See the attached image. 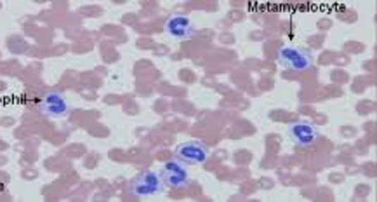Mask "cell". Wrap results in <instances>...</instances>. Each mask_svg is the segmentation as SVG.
<instances>
[{"instance_id": "obj_6", "label": "cell", "mask_w": 377, "mask_h": 202, "mask_svg": "<svg viewBox=\"0 0 377 202\" xmlns=\"http://www.w3.org/2000/svg\"><path fill=\"white\" fill-rule=\"evenodd\" d=\"M39 110L49 119H61L68 113L70 106L59 93H46L39 101Z\"/></svg>"}, {"instance_id": "obj_5", "label": "cell", "mask_w": 377, "mask_h": 202, "mask_svg": "<svg viewBox=\"0 0 377 202\" xmlns=\"http://www.w3.org/2000/svg\"><path fill=\"white\" fill-rule=\"evenodd\" d=\"M287 133H289L292 141L298 146H302V149L313 146L317 143V139H319L317 127L312 122H306V120H295V122H292Z\"/></svg>"}, {"instance_id": "obj_4", "label": "cell", "mask_w": 377, "mask_h": 202, "mask_svg": "<svg viewBox=\"0 0 377 202\" xmlns=\"http://www.w3.org/2000/svg\"><path fill=\"white\" fill-rule=\"evenodd\" d=\"M176 159L183 164L202 166L209 159V150L198 141H186L176 146Z\"/></svg>"}, {"instance_id": "obj_3", "label": "cell", "mask_w": 377, "mask_h": 202, "mask_svg": "<svg viewBox=\"0 0 377 202\" xmlns=\"http://www.w3.org/2000/svg\"><path fill=\"white\" fill-rule=\"evenodd\" d=\"M160 178L164 185L171 187V189H186L190 185V175H188L186 164L179 163L177 159L164 164Z\"/></svg>"}, {"instance_id": "obj_7", "label": "cell", "mask_w": 377, "mask_h": 202, "mask_svg": "<svg viewBox=\"0 0 377 202\" xmlns=\"http://www.w3.org/2000/svg\"><path fill=\"white\" fill-rule=\"evenodd\" d=\"M165 32L174 40H188L195 35V25L184 14H174L165 23Z\"/></svg>"}, {"instance_id": "obj_1", "label": "cell", "mask_w": 377, "mask_h": 202, "mask_svg": "<svg viewBox=\"0 0 377 202\" xmlns=\"http://www.w3.org/2000/svg\"><path fill=\"white\" fill-rule=\"evenodd\" d=\"M164 182H162L160 175L153 171H143L129 183V190L132 196L136 197H151V196H160L164 192Z\"/></svg>"}, {"instance_id": "obj_2", "label": "cell", "mask_w": 377, "mask_h": 202, "mask_svg": "<svg viewBox=\"0 0 377 202\" xmlns=\"http://www.w3.org/2000/svg\"><path fill=\"white\" fill-rule=\"evenodd\" d=\"M279 61L294 72H306L313 67V56L308 51L294 46H282L279 49Z\"/></svg>"}]
</instances>
